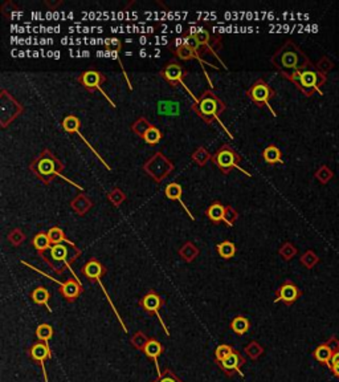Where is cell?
I'll use <instances>...</instances> for the list:
<instances>
[{
  "label": "cell",
  "instance_id": "1",
  "mask_svg": "<svg viewBox=\"0 0 339 382\" xmlns=\"http://www.w3.org/2000/svg\"><path fill=\"white\" fill-rule=\"evenodd\" d=\"M273 67L280 72L283 79H289L292 74L300 70L307 69L313 64L309 57L293 40H286L276 50V54L270 57Z\"/></svg>",
  "mask_w": 339,
  "mask_h": 382
},
{
  "label": "cell",
  "instance_id": "2",
  "mask_svg": "<svg viewBox=\"0 0 339 382\" xmlns=\"http://www.w3.org/2000/svg\"><path fill=\"white\" fill-rule=\"evenodd\" d=\"M80 256H81V249L74 243L64 242L52 246L48 251L41 253L40 258L49 266L52 271H55L59 275L64 273L66 268H69L73 275H74V271L72 269L70 264L76 262Z\"/></svg>",
  "mask_w": 339,
  "mask_h": 382
},
{
  "label": "cell",
  "instance_id": "3",
  "mask_svg": "<svg viewBox=\"0 0 339 382\" xmlns=\"http://www.w3.org/2000/svg\"><path fill=\"white\" fill-rule=\"evenodd\" d=\"M31 173L37 176L44 185H49L57 176L63 174L65 165L57 158L50 149H43L30 162Z\"/></svg>",
  "mask_w": 339,
  "mask_h": 382
},
{
  "label": "cell",
  "instance_id": "4",
  "mask_svg": "<svg viewBox=\"0 0 339 382\" xmlns=\"http://www.w3.org/2000/svg\"><path fill=\"white\" fill-rule=\"evenodd\" d=\"M191 108L205 123H212L219 120V116L227 109V105L215 93L214 89H207L198 97V100L192 103Z\"/></svg>",
  "mask_w": 339,
  "mask_h": 382
},
{
  "label": "cell",
  "instance_id": "5",
  "mask_svg": "<svg viewBox=\"0 0 339 382\" xmlns=\"http://www.w3.org/2000/svg\"><path fill=\"white\" fill-rule=\"evenodd\" d=\"M288 80L292 81L305 96L311 97L316 93H321V88L327 81V76L311 65L307 69L296 72Z\"/></svg>",
  "mask_w": 339,
  "mask_h": 382
},
{
  "label": "cell",
  "instance_id": "6",
  "mask_svg": "<svg viewBox=\"0 0 339 382\" xmlns=\"http://www.w3.org/2000/svg\"><path fill=\"white\" fill-rule=\"evenodd\" d=\"M211 161L218 166V169L220 170L221 174H224V175H228L232 170L237 169L240 170L241 173L245 174V175L252 176V174L248 173L247 170H244L243 167L240 166V162L243 161V158H241L240 154L237 153L233 147L230 146L229 143H223V145L216 150V153L212 154Z\"/></svg>",
  "mask_w": 339,
  "mask_h": 382
},
{
  "label": "cell",
  "instance_id": "7",
  "mask_svg": "<svg viewBox=\"0 0 339 382\" xmlns=\"http://www.w3.org/2000/svg\"><path fill=\"white\" fill-rule=\"evenodd\" d=\"M143 170L155 183H162L175 170V165L162 151H155L145 163Z\"/></svg>",
  "mask_w": 339,
  "mask_h": 382
},
{
  "label": "cell",
  "instance_id": "8",
  "mask_svg": "<svg viewBox=\"0 0 339 382\" xmlns=\"http://www.w3.org/2000/svg\"><path fill=\"white\" fill-rule=\"evenodd\" d=\"M247 96L256 107L269 108L272 114H273L274 117H277L276 110H273V108L270 107V100L276 96V90L270 87L269 84L264 80V79H257V80L248 88Z\"/></svg>",
  "mask_w": 339,
  "mask_h": 382
},
{
  "label": "cell",
  "instance_id": "9",
  "mask_svg": "<svg viewBox=\"0 0 339 382\" xmlns=\"http://www.w3.org/2000/svg\"><path fill=\"white\" fill-rule=\"evenodd\" d=\"M188 72L183 65L180 64V61H178L176 59H171L168 60L167 63L163 65L161 70H159V76L163 79V80L167 81L172 88H176L178 85L185 87L188 90V93L191 94V97L194 98V101L198 100V97L194 96L191 92V89H188V87L185 84V79L187 77Z\"/></svg>",
  "mask_w": 339,
  "mask_h": 382
},
{
  "label": "cell",
  "instance_id": "10",
  "mask_svg": "<svg viewBox=\"0 0 339 382\" xmlns=\"http://www.w3.org/2000/svg\"><path fill=\"white\" fill-rule=\"evenodd\" d=\"M24 112V107L17 103L11 93L6 89L0 90V125L2 128H7L11 122L16 120L17 117Z\"/></svg>",
  "mask_w": 339,
  "mask_h": 382
},
{
  "label": "cell",
  "instance_id": "11",
  "mask_svg": "<svg viewBox=\"0 0 339 382\" xmlns=\"http://www.w3.org/2000/svg\"><path fill=\"white\" fill-rule=\"evenodd\" d=\"M106 81V74H103L102 72H99L97 69H88L84 70L81 73L77 76V83L81 85V87L85 88L89 93H94L97 90H99L103 96L106 97V100L109 101L110 105L113 108H117L114 103L109 98V96L105 93V90L102 89V84Z\"/></svg>",
  "mask_w": 339,
  "mask_h": 382
},
{
  "label": "cell",
  "instance_id": "12",
  "mask_svg": "<svg viewBox=\"0 0 339 382\" xmlns=\"http://www.w3.org/2000/svg\"><path fill=\"white\" fill-rule=\"evenodd\" d=\"M138 304H139V307H141V308L145 311V312L148 313V315L157 316V317H158V320H159V322H161L162 326H163V329H165L166 335L170 336V332H168L167 326H166V324L163 322V320H162L161 315H159V311H161V309L165 307L166 300L163 299L161 295H158L155 289H150V291H148L146 295H143L141 299H139Z\"/></svg>",
  "mask_w": 339,
  "mask_h": 382
},
{
  "label": "cell",
  "instance_id": "13",
  "mask_svg": "<svg viewBox=\"0 0 339 382\" xmlns=\"http://www.w3.org/2000/svg\"><path fill=\"white\" fill-rule=\"evenodd\" d=\"M28 357H30L31 361L33 364H36L41 368L44 375V382H48V375H46V369H45V362L48 360L52 359V352H50V348L48 344L43 341H36L33 342L32 345L28 348Z\"/></svg>",
  "mask_w": 339,
  "mask_h": 382
},
{
  "label": "cell",
  "instance_id": "14",
  "mask_svg": "<svg viewBox=\"0 0 339 382\" xmlns=\"http://www.w3.org/2000/svg\"><path fill=\"white\" fill-rule=\"evenodd\" d=\"M106 272H108V269H106V267L103 266L102 263L99 262V260H97L96 258H92V259H89L88 262L85 263V266L81 268V273H83L84 276H85L86 279L89 280V282H97L99 284V286L102 287V283H101V279H102L103 276L106 275ZM103 292H105L106 297H108V293H106V289L103 288ZM109 299V297H108ZM110 300V299H109ZM110 305L113 307V309H114V312L117 313V309L114 308V305H113V302L112 300H110ZM118 315V313H117Z\"/></svg>",
  "mask_w": 339,
  "mask_h": 382
},
{
  "label": "cell",
  "instance_id": "15",
  "mask_svg": "<svg viewBox=\"0 0 339 382\" xmlns=\"http://www.w3.org/2000/svg\"><path fill=\"white\" fill-rule=\"evenodd\" d=\"M302 296V291L297 287L296 283L292 280H286L283 282L278 289L276 291V297H274V302L282 301L283 304H286L288 307L293 305L297 300Z\"/></svg>",
  "mask_w": 339,
  "mask_h": 382
},
{
  "label": "cell",
  "instance_id": "16",
  "mask_svg": "<svg viewBox=\"0 0 339 382\" xmlns=\"http://www.w3.org/2000/svg\"><path fill=\"white\" fill-rule=\"evenodd\" d=\"M61 126H63V129L65 130L66 133H69V134H79L80 138H81V140H83L84 142L86 143V145H88V147H89V149L92 150L93 153L96 154L97 158H98V160L101 161V162H102L106 167H108V170H112V169H110L109 165H108V163H106L105 161L102 160V157H101L98 153H97V150L94 149V147H93L92 145H90V143L88 142V141H86L85 137H84L83 134H81V132H80V128H81V120H80V118L76 116V114H66V116L63 118V121H61Z\"/></svg>",
  "mask_w": 339,
  "mask_h": 382
},
{
  "label": "cell",
  "instance_id": "17",
  "mask_svg": "<svg viewBox=\"0 0 339 382\" xmlns=\"http://www.w3.org/2000/svg\"><path fill=\"white\" fill-rule=\"evenodd\" d=\"M245 364H247V359H245L239 350H236V349L232 352V354L228 355L224 361L218 362L219 368L223 370V373H224L227 377H233L236 373H239V374L244 377V374L240 370Z\"/></svg>",
  "mask_w": 339,
  "mask_h": 382
},
{
  "label": "cell",
  "instance_id": "18",
  "mask_svg": "<svg viewBox=\"0 0 339 382\" xmlns=\"http://www.w3.org/2000/svg\"><path fill=\"white\" fill-rule=\"evenodd\" d=\"M339 345V340L336 339L335 336H331L326 342H322L320 345L317 346L313 350V357L316 359V361H318L321 365H325L326 368H329L330 360L333 357L334 352H335L336 346Z\"/></svg>",
  "mask_w": 339,
  "mask_h": 382
},
{
  "label": "cell",
  "instance_id": "19",
  "mask_svg": "<svg viewBox=\"0 0 339 382\" xmlns=\"http://www.w3.org/2000/svg\"><path fill=\"white\" fill-rule=\"evenodd\" d=\"M53 282L59 283V292L68 302H74L80 296L83 295L84 287L77 277H69L65 283H60L57 280Z\"/></svg>",
  "mask_w": 339,
  "mask_h": 382
},
{
  "label": "cell",
  "instance_id": "20",
  "mask_svg": "<svg viewBox=\"0 0 339 382\" xmlns=\"http://www.w3.org/2000/svg\"><path fill=\"white\" fill-rule=\"evenodd\" d=\"M192 35H194L195 39H196L199 43H201L204 47L208 48V50L211 52V55H214V56L223 64L221 59L218 56V54H216V52L221 48V45H223V41H221L220 36L212 35L211 32H208V31L205 30H200L198 31V32H192Z\"/></svg>",
  "mask_w": 339,
  "mask_h": 382
},
{
  "label": "cell",
  "instance_id": "21",
  "mask_svg": "<svg viewBox=\"0 0 339 382\" xmlns=\"http://www.w3.org/2000/svg\"><path fill=\"white\" fill-rule=\"evenodd\" d=\"M181 40H183V43L187 44L188 47L194 50L195 55H196V60H198L199 63L207 64V65H211L214 69H219V67H216V65H212V64H210L207 60H205V59H204L205 55H211V52L208 50L207 47H204L203 44L199 43V41L195 39V36L192 35V32H186V34L181 36Z\"/></svg>",
  "mask_w": 339,
  "mask_h": 382
},
{
  "label": "cell",
  "instance_id": "22",
  "mask_svg": "<svg viewBox=\"0 0 339 382\" xmlns=\"http://www.w3.org/2000/svg\"><path fill=\"white\" fill-rule=\"evenodd\" d=\"M142 352L145 353V355L148 360H151V361L154 362L155 368H157V375L161 377L162 372H161V368H159L158 360H159V357L165 353V346H163V344H162L158 339H155V337H150L147 344H146Z\"/></svg>",
  "mask_w": 339,
  "mask_h": 382
},
{
  "label": "cell",
  "instance_id": "23",
  "mask_svg": "<svg viewBox=\"0 0 339 382\" xmlns=\"http://www.w3.org/2000/svg\"><path fill=\"white\" fill-rule=\"evenodd\" d=\"M93 207V202L89 196L85 193L77 194L72 200H70V209L77 214V215L83 216L86 213H89V210Z\"/></svg>",
  "mask_w": 339,
  "mask_h": 382
},
{
  "label": "cell",
  "instance_id": "24",
  "mask_svg": "<svg viewBox=\"0 0 339 382\" xmlns=\"http://www.w3.org/2000/svg\"><path fill=\"white\" fill-rule=\"evenodd\" d=\"M165 195H166V198H167V199L178 200V202H180V205L185 207L186 213L188 214V216H191V219H195L194 215L191 214V211L187 209V206H186L185 202H183V199H181V196H183V187H181L178 182H170V183H168L167 186L165 187Z\"/></svg>",
  "mask_w": 339,
  "mask_h": 382
},
{
  "label": "cell",
  "instance_id": "25",
  "mask_svg": "<svg viewBox=\"0 0 339 382\" xmlns=\"http://www.w3.org/2000/svg\"><path fill=\"white\" fill-rule=\"evenodd\" d=\"M224 214H225V206L219 200L212 202L210 206L205 210V215L214 224H220L221 222H224Z\"/></svg>",
  "mask_w": 339,
  "mask_h": 382
},
{
  "label": "cell",
  "instance_id": "26",
  "mask_svg": "<svg viewBox=\"0 0 339 382\" xmlns=\"http://www.w3.org/2000/svg\"><path fill=\"white\" fill-rule=\"evenodd\" d=\"M49 299H50V292L48 291V288L45 287H36L31 292V300H32L36 305H44L48 312H52V309L49 307Z\"/></svg>",
  "mask_w": 339,
  "mask_h": 382
},
{
  "label": "cell",
  "instance_id": "27",
  "mask_svg": "<svg viewBox=\"0 0 339 382\" xmlns=\"http://www.w3.org/2000/svg\"><path fill=\"white\" fill-rule=\"evenodd\" d=\"M170 49H171V52L174 54V56L181 61H188L196 59V55H195L194 50L188 47L187 44L183 43L181 39L176 40V47H171Z\"/></svg>",
  "mask_w": 339,
  "mask_h": 382
},
{
  "label": "cell",
  "instance_id": "28",
  "mask_svg": "<svg viewBox=\"0 0 339 382\" xmlns=\"http://www.w3.org/2000/svg\"><path fill=\"white\" fill-rule=\"evenodd\" d=\"M263 160L268 165H276V163H283L282 161V151L278 146L270 143L265 149L263 150Z\"/></svg>",
  "mask_w": 339,
  "mask_h": 382
},
{
  "label": "cell",
  "instance_id": "29",
  "mask_svg": "<svg viewBox=\"0 0 339 382\" xmlns=\"http://www.w3.org/2000/svg\"><path fill=\"white\" fill-rule=\"evenodd\" d=\"M32 246L35 247V249H36L39 255H41V253H44L45 251H48V249L52 247V243H50L48 233L40 231V233L35 234L32 238Z\"/></svg>",
  "mask_w": 339,
  "mask_h": 382
},
{
  "label": "cell",
  "instance_id": "30",
  "mask_svg": "<svg viewBox=\"0 0 339 382\" xmlns=\"http://www.w3.org/2000/svg\"><path fill=\"white\" fill-rule=\"evenodd\" d=\"M158 113L162 116H178L180 113V105L178 101L161 100L158 101Z\"/></svg>",
  "mask_w": 339,
  "mask_h": 382
},
{
  "label": "cell",
  "instance_id": "31",
  "mask_svg": "<svg viewBox=\"0 0 339 382\" xmlns=\"http://www.w3.org/2000/svg\"><path fill=\"white\" fill-rule=\"evenodd\" d=\"M230 329L236 333L237 336H244L249 332L250 321L245 316H236L230 321Z\"/></svg>",
  "mask_w": 339,
  "mask_h": 382
},
{
  "label": "cell",
  "instance_id": "32",
  "mask_svg": "<svg viewBox=\"0 0 339 382\" xmlns=\"http://www.w3.org/2000/svg\"><path fill=\"white\" fill-rule=\"evenodd\" d=\"M216 251H218L219 256H220L221 259L228 260L232 259L237 252V248L234 246V243H232L230 240H224V242L218 243L216 244Z\"/></svg>",
  "mask_w": 339,
  "mask_h": 382
},
{
  "label": "cell",
  "instance_id": "33",
  "mask_svg": "<svg viewBox=\"0 0 339 382\" xmlns=\"http://www.w3.org/2000/svg\"><path fill=\"white\" fill-rule=\"evenodd\" d=\"M179 255L185 262L191 263L194 262L199 255V248L195 246L192 242H186L183 246L179 248Z\"/></svg>",
  "mask_w": 339,
  "mask_h": 382
},
{
  "label": "cell",
  "instance_id": "34",
  "mask_svg": "<svg viewBox=\"0 0 339 382\" xmlns=\"http://www.w3.org/2000/svg\"><path fill=\"white\" fill-rule=\"evenodd\" d=\"M152 126H154V123L150 122L146 117H139V118H137V120L132 123V126L130 128H132L133 133L137 134V136L141 137V138H143L145 134L147 133L148 130L151 129Z\"/></svg>",
  "mask_w": 339,
  "mask_h": 382
},
{
  "label": "cell",
  "instance_id": "35",
  "mask_svg": "<svg viewBox=\"0 0 339 382\" xmlns=\"http://www.w3.org/2000/svg\"><path fill=\"white\" fill-rule=\"evenodd\" d=\"M191 160L194 161L196 165L203 167L207 165L208 161L212 160V154L210 153L204 146H199L196 147V150L191 154Z\"/></svg>",
  "mask_w": 339,
  "mask_h": 382
},
{
  "label": "cell",
  "instance_id": "36",
  "mask_svg": "<svg viewBox=\"0 0 339 382\" xmlns=\"http://www.w3.org/2000/svg\"><path fill=\"white\" fill-rule=\"evenodd\" d=\"M46 233H48V236H49V240H50V243H52V246H55V244H60V243H64V242H70V240L66 238L64 230L60 226L50 227Z\"/></svg>",
  "mask_w": 339,
  "mask_h": 382
},
{
  "label": "cell",
  "instance_id": "37",
  "mask_svg": "<svg viewBox=\"0 0 339 382\" xmlns=\"http://www.w3.org/2000/svg\"><path fill=\"white\" fill-rule=\"evenodd\" d=\"M53 335H55V330H53V328L49 325V324L44 322V324H40V325L37 326L36 339L39 340V341H43V342H45V344H49Z\"/></svg>",
  "mask_w": 339,
  "mask_h": 382
},
{
  "label": "cell",
  "instance_id": "38",
  "mask_svg": "<svg viewBox=\"0 0 339 382\" xmlns=\"http://www.w3.org/2000/svg\"><path fill=\"white\" fill-rule=\"evenodd\" d=\"M106 198H108V200L112 203L113 206L119 207L122 203L125 202L127 196H126V194L123 193V190L119 189V187H114V189L110 190L109 193L106 194Z\"/></svg>",
  "mask_w": 339,
  "mask_h": 382
},
{
  "label": "cell",
  "instance_id": "39",
  "mask_svg": "<svg viewBox=\"0 0 339 382\" xmlns=\"http://www.w3.org/2000/svg\"><path fill=\"white\" fill-rule=\"evenodd\" d=\"M300 262H301V264L305 267V268L311 269V268H314V267H316L318 263H320V258H318V255H317L314 251H311V249H307L306 252L301 256Z\"/></svg>",
  "mask_w": 339,
  "mask_h": 382
},
{
  "label": "cell",
  "instance_id": "40",
  "mask_svg": "<svg viewBox=\"0 0 339 382\" xmlns=\"http://www.w3.org/2000/svg\"><path fill=\"white\" fill-rule=\"evenodd\" d=\"M162 138H163V133L161 132V129H159L158 126H152L151 129L148 130L147 133L145 134V137L142 138V140L145 141L146 143H148V145H151V146H154V145H157V143H159L162 141Z\"/></svg>",
  "mask_w": 339,
  "mask_h": 382
},
{
  "label": "cell",
  "instance_id": "41",
  "mask_svg": "<svg viewBox=\"0 0 339 382\" xmlns=\"http://www.w3.org/2000/svg\"><path fill=\"white\" fill-rule=\"evenodd\" d=\"M297 252H298L297 247L294 246L293 243H290V242L283 243L282 246L278 248V253H280L281 258H282L283 260H286V262H289V260L293 259L294 256L297 255Z\"/></svg>",
  "mask_w": 339,
  "mask_h": 382
},
{
  "label": "cell",
  "instance_id": "42",
  "mask_svg": "<svg viewBox=\"0 0 339 382\" xmlns=\"http://www.w3.org/2000/svg\"><path fill=\"white\" fill-rule=\"evenodd\" d=\"M245 353H247L248 357H249L250 360H254V361H256V360H258L261 355H263L264 348L257 341H252L249 342L247 345V348H245Z\"/></svg>",
  "mask_w": 339,
  "mask_h": 382
},
{
  "label": "cell",
  "instance_id": "43",
  "mask_svg": "<svg viewBox=\"0 0 339 382\" xmlns=\"http://www.w3.org/2000/svg\"><path fill=\"white\" fill-rule=\"evenodd\" d=\"M233 350L234 349L230 345H228V344H221V345H219L218 348H216V350H215V362L218 364V362L224 361L228 355L232 354Z\"/></svg>",
  "mask_w": 339,
  "mask_h": 382
},
{
  "label": "cell",
  "instance_id": "44",
  "mask_svg": "<svg viewBox=\"0 0 339 382\" xmlns=\"http://www.w3.org/2000/svg\"><path fill=\"white\" fill-rule=\"evenodd\" d=\"M148 337L145 335V333L142 332V330H138V332H135L134 336H133L132 339H130V342H132V345L134 346L135 349H138V350H143L145 345L147 344Z\"/></svg>",
  "mask_w": 339,
  "mask_h": 382
},
{
  "label": "cell",
  "instance_id": "45",
  "mask_svg": "<svg viewBox=\"0 0 339 382\" xmlns=\"http://www.w3.org/2000/svg\"><path fill=\"white\" fill-rule=\"evenodd\" d=\"M333 171L330 170L329 166H326V165H323V166H321L320 169L317 170L316 174H314V176H316L317 180L320 181L321 183H323V185H326V183H329V181L333 178Z\"/></svg>",
  "mask_w": 339,
  "mask_h": 382
},
{
  "label": "cell",
  "instance_id": "46",
  "mask_svg": "<svg viewBox=\"0 0 339 382\" xmlns=\"http://www.w3.org/2000/svg\"><path fill=\"white\" fill-rule=\"evenodd\" d=\"M25 239L27 235L20 228H13L12 231L8 234V242H10L13 247H19Z\"/></svg>",
  "mask_w": 339,
  "mask_h": 382
},
{
  "label": "cell",
  "instance_id": "47",
  "mask_svg": "<svg viewBox=\"0 0 339 382\" xmlns=\"http://www.w3.org/2000/svg\"><path fill=\"white\" fill-rule=\"evenodd\" d=\"M239 219V213L233 206L227 205L225 206V214H224V223L228 227H233L236 220Z\"/></svg>",
  "mask_w": 339,
  "mask_h": 382
},
{
  "label": "cell",
  "instance_id": "48",
  "mask_svg": "<svg viewBox=\"0 0 339 382\" xmlns=\"http://www.w3.org/2000/svg\"><path fill=\"white\" fill-rule=\"evenodd\" d=\"M151 382H183L178 375L172 372L171 369L166 368L163 372H162L161 377H157L155 379H152Z\"/></svg>",
  "mask_w": 339,
  "mask_h": 382
},
{
  "label": "cell",
  "instance_id": "49",
  "mask_svg": "<svg viewBox=\"0 0 339 382\" xmlns=\"http://www.w3.org/2000/svg\"><path fill=\"white\" fill-rule=\"evenodd\" d=\"M316 68L318 70H320L321 73L327 74L330 72V70H331L334 68V64L329 60V57H322V59H321V60L318 61V63H317Z\"/></svg>",
  "mask_w": 339,
  "mask_h": 382
},
{
  "label": "cell",
  "instance_id": "50",
  "mask_svg": "<svg viewBox=\"0 0 339 382\" xmlns=\"http://www.w3.org/2000/svg\"><path fill=\"white\" fill-rule=\"evenodd\" d=\"M334 366H339V345L336 346L335 352H334L333 357H331V360H330L329 369L334 368Z\"/></svg>",
  "mask_w": 339,
  "mask_h": 382
},
{
  "label": "cell",
  "instance_id": "51",
  "mask_svg": "<svg viewBox=\"0 0 339 382\" xmlns=\"http://www.w3.org/2000/svg\"><path fill=\"white\" fill-rule=\"evenodd\" d=\"M45 4H46V6H48V7H50V8H56L57 6H60V4H61V2H60V0H59V2H56V3H50V2H45Z\"/></svg>",
  "mask_w": 339,
  "mask_h": 382
},
{
  "label": "cell",
  "instance_id": "52",
  "mask_svg": "<svg viewBox=\"0 0 339 382\" xmlns=\"http://www.w3.org/2000/svg\"><path fill=\"white\" fill-rule=\"evenodd\" d=\"M330 372L333 373L335 377H338V378H339V366H334V368H331V369H330Z\"/></svg>",
  "mask_w": 339,
  "mask_h": 382
}]
</instances>
